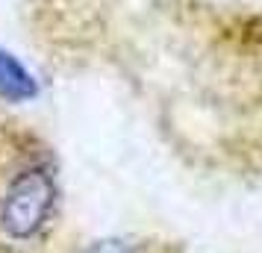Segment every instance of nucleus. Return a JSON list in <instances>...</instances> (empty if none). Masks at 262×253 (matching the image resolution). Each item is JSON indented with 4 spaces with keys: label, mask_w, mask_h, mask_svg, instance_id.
I'll use <instances>...</instances> for the list:
<instances>
[{
    "label": "nucleus",
    "mask_w": 262,
    "mask_h": 253,
    "mask_svg": "<svg viewBox=\"0 0 262 253\" xmlns=\"http://www.w3.org/2000/svg\"><path fill=\"white\" fill-rule=\"evenodd\" d=\"M68 229L56 145L0 103V253H50Z\"/></svg>",
    "instance_id": "1"
},
{
    "label": "nucleus",
    "mask_w": 262,
    "mask_h": 253,
    "mask_svg": "<svg viewBox=\"0 0 262 253\" xmlns=\"http://www.w3.org/2000/svg\"><path fill=\"white\" fill-rule=\"evenodd\" d=\"M50 253H189L186 241L165 229H106V233H62Z\"/></svg>",
    "instance_id": "2"
}]
</instances>
